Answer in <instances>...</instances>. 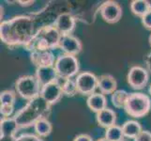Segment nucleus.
<instances>
[{
    "label": "nucleus",
    "mask_w": 151,
    "mask_h": 141,
    "mask_svg": "<svg viewBox=\"0 0 151 141\" xmlns=\"http://www.w3.org/2000/svg\"><path fill=\"white\" fill-rule=\"evenodd\" d=\"M86 103L90 110L97 114L107 107V99L104 94L95 92L87 97Z\"/></svg>",
    "instance_id": "17"
},
{
    "label": "nucleus",
    "mask_w": 151,
    "mask_h": 141,
    "mask_svg": "<svg viewBox=\"0 0 151 141\" xmlns=\"http://www.w3.org/2000/svg\"><path fill=\"white\" fill-rule=\"evenodd\" d=\"M14 107L13 106H0V112L3 118H9L13 113Z\"/></svg>",
    "instance_id": "29"
},
{
    "label": "nucleus",
    "mask_w": 151,
    "mask_h": 141,
    "mask_svg": "<svg viewBox=\"0 0 151 141\" xmlns=\"http://www.w3.org/2000/svg\"><path fill=\"white\" fill-rule=\"evenodd\" d=\"M56 81L61 87L62 92H63V95H66L68 97H72L78 93L75 80H72L71 78L57 77Z\"/></svg>",
    "instance_id": "20"
},
{
    "label": "nucleus",
    "mask_w": 151,
    "mask_h": 141,
    "mask_svg": "<svg viewBox=\"0 0 151 141\" xmlns=\"http://www.w3.org/2000/svg\"><path fill=\"white\" fill-rule=\"evenodd\" d=\"M62 95H63V92H62L61 87L56 80L42 87L40 90V97L46 103H48L50 106L56 103L60 100Z\"/></svg>",
    "instance_id": "11"
},
{
    "label": "nucleus",
    "mask_w": 151,
    "mask_h": 141,
    "mask_svg": "<svg viewBox=\"0 0 151 141\" xmlns=\"http://www.w3.org/2000/svg\"><path fill=\"white\" fill-rule=\"evenodd\" d=\"M54 25L62 36L70 35L75 28L76 20L70 13L63 12L56 17Z\"/></svg>",
    "instance_id": "10"
},
{
    "label": "nucleus",
    "mask_w": 151,
    "mask_h": 141,
    "mask_svg": "<svg viewBox=\"0 0 151 141\" xmlns=\"http://www.w3.org/2000/svg\"><path fill=\"white\" fill-rule=\"evenodd\" d=\"M20 128L15 121L13 117L3 118L0 121V131H1V140L2 139H12L16 138V134Z\"/></svg>",
    "instance_id": "14"
},
{
    "label": "nucleus",
    "mask_w": 151,
    "mask_h": 141,
    "mask_svg": "<svg viewBox=\"0 0 151 141\" xmlns=\"http://www.w3.org/2000/svg\"><path fill=\"white\" fill-rule=\"evenodd\" d=\"M117 82L113 75L111 74H102L99 77L98 81V88L100 90L101 93L104 95L112 94L117 90Z\"/></svg>",
    "instance_id": "16"
},
{
    "label": "nucleus",
    "mask_w": 151,
    "mask_h": 141,
    "mask_svg": "<svg viewBox=\"0 0 151 141\" xmlns=\"http://www.w3.org/2000/svg\"><path fill=\"white\" fill-rule=\"evenodd\" d=\"M14 141H43L40 137L33 134H23L14 139Z\"/></svg>",
    "instance_id": "26"
},
{
    "label": "nucleus",
    "mask_w": 151,
    "mask_h": 141,
    "mask_svg": "<svg viewBox=\"0 0 151 141\" xmlns=\"http://www.w3.org/2000/svg\"><path fill=\"white\" fill-rule=\"evenodd\" d=\"M54 67L57 75L61 78H71L79 74V61L75 56L67 54L59 56L56 59Z\"/></svg>",
    "instance_id": "6"
},
{
    "label": "nucleus",
    "mask_w": 151,
    "mask_h": 141,
    "mask_svg": "<svg viewBox=\"0 0 151 141\" xmlns=\"http://www.w3.org/2000/svg\"><path fill=\"white\" fill-rule=\"evenodd\" d=\"M128 83L133 90H143L147 85L149 74L147 69L141 66H133L128 72Z\"/></svg>",
    "instance_id": "8"
},
{
    "label": "nucleus",
    "mask_w": 151,
    "mask_h": 141,
    "mask_svg": "<svg viewBox=\"0 0 151 141\" xmlns=\"http://www.w3.org/2000/svg\"><path fill=\"white\" fill-rule=\"evenodd\" d=\"M149 93H150V95H151V85H150V87H149Z\"/></svg>",
    "instance_id": "33"
},
{
    "label": "nucleus",
    "mask_w": 151,
    "mask_h": 141,
    "mask_svg": "<svg viewBox=\"0 0 151 141\" xmlns=\"http://www.w3.org/2000/svg\"><path fill=\"white\" fill-rule=\"evenodd\" d=\"M98 81L99 77L90 72H80L75 79L78 93L86 96L92 95L93 93H95L96 88L98 87Z\"/></svg>",
    "instance_id": "7"
},
{
    "label": "nucleus",
    "mask_w": 151,
    "mask_h": 141,
    "mask_svg": "<svg viewBox=\"0 0 151 141\" xmlns=\"http://www.w3.org/2000/svg\"><path fill=\"white\" fill-rule=\"evenodd\" d=\"M59 48L67 55L77 56L82 51L83 45L80 40L73 35H64L61 37Z\"/></svg>",
    "instance_id": "12"
},
{
    "label": "nucleus",
    "mask_w": 151,
    "mask_h": 141,
    "mask_svg": "<svg viewBox=\"0 0 151 141\" xmlns=\"http://www.w3.org/2000/svg\"><path fill=\"white\" fill-rule=\"evenodd\" d=\"M35 76L37 77V79L40 82L41 87L50 84V83L55 82L57 79V77H58L55 67L37 68Z\"/></svg>",
    "instance_id": "15"
},
{
    "label": "nucleus",
    "mask_w": 151,
    "mask_h": 141,
    "mask_svg": "<svg viewBox=\"0 0 151 141\" xmlns=\"http://www.w3.org/2000/svg\"><path fill=\"white\" fill-rule=\"evenodd\" d=\"M97 141H109L107 138H105V137H101V138H99Z\"/></svg>",
    "instance_id": "31"
},
{
    "label": "nucleus",
    "mask_w": 151,
    "mask_h": 141,
    "mask_svg": "<svg viewBox=\"0 0 151 141\" xmlns=\"http://www.w3.org/2000/svg\"><path fill=\"white\" fill-rule=\"evenodd\" d=\"M123 141H125V140H123Z\"/></svg>",
    "instance_id": "34"
},
{
    "label": "nucleus",
    "mask_w": 151,
    "mask_h": 141,
    "mask_svg": "<svg viewBox=\"0 0 151 141\" xmlns=\"http://www.w3.org/2000/svg\"><path fill=\"white\" fill-rule=\"evenodd\" d=\"M124 137L122 127L116 124L107 128L105 131V138L109 141H123Z\"/></svg>",
    "instance_id": "24"
},
{
    "label": "nucleus",
    "mask_w": 151,
    "mask_h": 141,
    "mask_svg": "<svg viewBox=\"0 0 151 141\" xmlns=\"http://www.w3.org/2000/svg\"><path fill=\"white\" fill-rule=\"evenodd\" d=\"M51 111V106L46 103L40 95L33 100L28 101L22 109L14 115L13 118L18 127L28 128L34 126L41 119H47Z\"/></svg>",
    "instance_id": "2"
},
{
    "label": "nucleus",
    "mask_w": 151,
    "mask_h": 141,
    "mask_svg": "<svg viewBox=\"0 0 151 141\" xmlns=\"http://www.w3.org/2000/svg\"><path fill=\"white\" fill-rule=\"evenodd\" d=\"M134 141H151V132L147 130H143L134 139Z\"/></svg>",
    "instance_id": "27"
},
{
    "label": "nucleus",
    "mask_w": 151,
    "mask_h": 141,
    "mask_svg": "<svg viewBox=\"0 0 151 141\" xmlns=\"http://www.w3.org/2000/svg\"><path fill=\"white\" fill-rule=\"evenodd\" d=\"M62 35L53 25H45L36 31V34L30 43L24 47L31 53L39 51H52L59 48Z\"/></svg>",
    "instance_id": "3"
},
{
    "label": "nucleus",
    "mask_w": 151,
    "mask_h": 141,
    "mask_svg": "<svg viewBox=\"0 0 151 141\" xmlns=\"http://www.w3.org/2000/svg\"><path fill=\"white\" fill-rule=\"evenodd\" d=\"M129 8L134 15L142 18L151 9V4L147 0H133L129 4Z\"/></svg>",
    "instance_id": "21"
},
{
    "label": "nucleus",
    "mask_w": 151,
    "mask_h": 141,
    "mask_svg": "<svg viewBox=\"0 0 151 141\" xmlns=\"http://www.w3.org/2000/svg\"><path fill=\"white\" fill-rule=\"evenodd\" d=\"M73 141H93L92 137L89 134H81L73 139Z\"/></svg>",
    "instance_id": "30"
},
{
    "label": "nucleus",
    "mask_w": 151,
    "mask_h": 141,
    "mask_svg": "<svg viewBox=\"0 0 151 141\" xmlns=\"http://www.w3.org/2000/svg\"><path fill=\"white\" fill-rule=\"evenodd\" d=\"M148 41H149V44H150V47H151V34H150L149 38H148Z\"/></svg>",
    "instance_id": "32"
},
{
    "label": "nucleus",
    "mask_w": 151,
    "mask_h": 141,
    "mask_svg": "<svg viewBox=\"0 0 151 141\" xmlns=\"http://www.w3.org/2000/svg\"><path fill=\"white\" fill-rule=\"evenodd\" d=\"M96 119H97V122L99 123L100 126L107 129L109 127L116 125V113L113 109L106 107L105 109H103V110L96 114Z\"/></svg>",
    "instance_id": "18"
},
{
    "label": "nucleus",
    "mask_w": 151,
    "mask_h": 141,
    "mask_svg": "<svg viewBox=\"0 0 151 141\" xmlns=\"http://www.w3.org/2000/svg\"><path fill=\"white\" fill-rule=\"evenodd\" d=\"M129 94L123 90H116L111 96V101H112L113 106L116 108H124L126 102L129 98Z\"/></svg>",
    "instance_id": "23"
},
{
    "label": "nucleus",
    "mask_w": 151,
    "mask_h": 141,
    "mask_svg": "<svg viewBox=\"0 0 151 141\" xmlns=\"http://www.w3.org/2000/svg\"><path fill=\"white\" fill-rule=\"evenodd\" d=\"M15 90L20 97L31 101L40 95L41 86L35 75H24L17 79Z\"/></svg>",
    "instance_id": "5"
},
{
    "label": "nucleus",
    "mask_w": 151,
    "mask_h": 141,
    "mask_svg": "<svg viewBox=\"0 0 151 141\" xmlns=\"http://www.w3.org/2000/svg\"><path fill=\"white\" fill-rule=\"evenodd\" d=\"M141 20L144 27L148 30H151V9L144 15Z\"/></svg>",
    "instance_id": "28"
},
{
    "label": "nucleus",
    "mask_w": 151,
    "mask_h": 141,
    "mask_svg": "<svg viewBox=\"0 0 151 141\" xmlns=\"http://www.w3.org/2000/svg\"><path fill=\"white\" fill-rule=\"evenodd\" d=\"M30 59L32 63L37 68L54 67L56 60L53 52L50 50L33 52V53H31Z\"/></svg>",
    "instance_id": "13"
},
{
    "label": "nucleus",
    "mask_w": 151,
    "mask_h": 141,
    "mask_svg": "<svg viewBox=\"0 0 151 141\" xmlns=\"http://www.w3.org/2000/svg\"><path fill=\"white\" fill-rule=\"evenodd\" d=\"M35 23L29 16H16L0 25V38L10 47L27 46L35 36Z\"/></svg>",
    "instance_id": "1"
},
{
    "label": "nucleus",
    "mask_w": 151,
    "mask_h": 141,
    "mask_svg": "<svg viewBox=\"0 0 151 141\" xmlns=\"http://www.w3.org/2000/svg\"><path fill=\"white\" fill-rule=\"evenodd\" d=\"M34 130L39 137H46L53 131V126L48 119H41L34 125Z\"/></svg>",
    "instance_id": "22"
},
{
    "label": "nucleus",
    "mask_w": 151,
    "mask_h": 141,
    "mask_svg": "<svg viewBox=\"0 0 151 141\" xmlns=\"http://www.w3.org/2000/svg\"><path fill=\"white\" fill-rule=\"evenodd\" d=\"M121 127L123 130L124 137L132 139H135L137 137V135L143 131L141 124L136 121H133V119L125 121Z\"/></svg>",
    "instance_id": "19"
},
{
    "label": "nucleus",
    "mask_w": 151,
    "mask_h": 141,
    "mask_svg": "<svg viewBox=\"0 0 151 141\" xmlns=\"http://www.w3.org/2000/svg\"><path fill=\"white\" fill-rule=\"evenodd\" d=\"M15 100H16V94L13 90H4L0 94V103L5 106H13Z\"/></svg>",
    "instance_id": "25"
},
{
    "label": "nucleus",
    "mask_w": 151,
    "mask_h": 141,
    "mask_svg": "<svg viewBox=\"0 0 151 141\" xmlns=\"http://www.w3.org/2000/svg\"><path fill=\"white\" fill-rule=\"evenodd\" d=\"M100 13L102 19L109 24H116L122 17V8L117 2L109 1L104 2L100 7Z\"/></svg>",
    "instance_id": "9"
},
{
    "label": "nucleus",
    "mask_w": 151,
    "mask_h": 141,
    "mask_svg": "<svg viewBox=\"0 0 151 141\" xmlns=\"http://www.w3.org/2000/svg\"><path fill=\"white\" fill-rule=\"evenodd\" d=\"M124 109L132 118L145 117L151 109V100L147 95L141 92L129 93Z\"/></svg>",
    "instance_id": "4"
}]
</instances>
